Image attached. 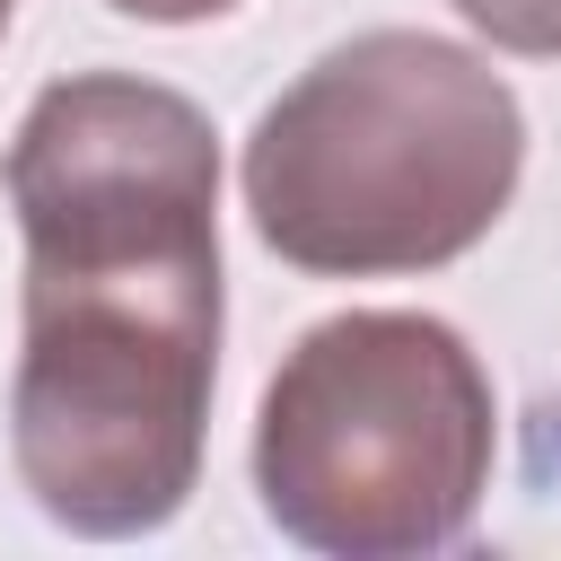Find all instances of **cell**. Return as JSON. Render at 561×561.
<instances>
[{"mask_svg": "<svg viewBox=\"0 0 561 561\" xmlns=\"http://www.w3.org/2000/svg\"><path fill=\"white\" fill-rule=\"evenodd\" d=\"M26 298L9 456L70 535H158L202 482L219 386V140L131 70L53 79L0 158Z\"/></svg>", "mask_w": 561, "mask_h": 561, "instance_id": "6da1fadb", "label": "cell"}, {"mask_svg": "<svg viewBox=\"0 0 561 561\" xmlns=\"http://www.w3.org/2000/svg\"><path fill=\"white\" fill-rule=\"evenodd\" d=\"M526 167L517 88L421 26L316 53L245 131L254 237L324 280L438 272L473 254Z\"/></svg>", "mask_w": 561, "mask_h": 561, "instance_id": "7a4b0ae2", "label": "cell"}, {"mask_svg": "<svg viewBox=\"0 0 561 561\" xmlns=\"http://www.w3.org/2000/svg\"><path fill=\"white\" fill-rule=\"evenodd\" d=\"M500 456L473 342L412 307H351L298 333L254 412L263 517L333 561L447 552Z\"/></svg>", "mask_w": 561, "mask_h": 561, "instance_id": "3957f363", "label": "cell"}, {"mask_svg": "<svg viewBox=\"0 0 561 561\" xmlns=\"http://www.w3.org/2000/svg\"><path fill=\"white\" fill-rule=\"evenodd\" d=\"M473 35L508 53H561V0H456Z\"/></svg>", "mask_w": 561, "mask_h": 561, "instance_id": "277c9868", "label": "cell"}, {"mask_svg": "<svg viewBox=\"0 0 561 561\" xmlns=\"http://www.w3.org/2000/svg\"><path fill=\"white\" fill-rule=\"evenodd\" d=\"M123 18H149V26H202V18H228L237 0H105Z\"/></svg>", "mask_w": 561, "mask_h": 561, "instance_id": "5b68a950", "label": "cell"}, {"mask_svg": "<svg viewBox=\"0 0 561 561\" xmlns=\"http://www.w3.org/2000/svg\"><path fill=\"white\" fill-rule=\"evenodd\" d=\"M9 9H18V0H0V35H9Z\"/></svg>", "mask_w": 561, "mask_h": 561, "instance_id": "8992f818", "label": "cell"}]
</instances>
